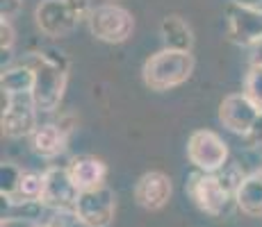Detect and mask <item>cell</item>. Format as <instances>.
<instances>
[{"instance_id":"cell-8","label":"cell","mask_w":262,"mask_h":227,"mask_svg":"<svg viewBox=\"0 0 262 227\" xmlns=\"http://www.w3.org/2000/svg\"><path fill=\"white\" fill-rule=\"evenodd\" d=\"M226 34L230 43L251 48L262 39V9L230 3L226 7Z\"/></svg>"},{"instance_id":"cell-12","label":"cell","mask_w":262,"mask_h":227,"mask_svg":"<svg viewBox=\"0 0 262 227\" xmlns=\"http://www.w3.org/2000/svg\"><path fill=\"white\" fill-rule=\"evenodd\" d=\"M43 173H46V186H43L41 205L46 209H73L80 191L73 184L67 166H50Z\"/></svg>"},{"instance_id":"cell-6","label":"cell","mask_w":262,"mask_h":227,"mask_svg":"<svg viewBox=\"0 0 262 227\" xmlns=\"http://www.w3.org/2000/svg\"><path fill=\"white\" fill-rule=\"evenodd\" d=\"M73 209L82 227H110L117 216V193L107 184L80 191Z\"/></svg>"},{"instance_id":"cell-16","label":"cell","mask_w":262,"mask_h":227,"mask_svg":"<svg viewBox=\"0 0 262 227\" xmlns=\"http://www.w3.org/2000/svg\"><path fill=\"white\" fill-rule=\"evenodd\" d=\"M235 205L249 218H260L262 216V173L260 170L244 178L242 186L237 189V195H235Z\"/></svg>"},{"instance_id":"cell-13","label":"cell","mask_w":262,"mask_h":227,"mask_svg":"<svg viewBox=\"0 0 262 227\" xmlns=\"http://www.w3.org/2000/svg\"><path fill=\"white\" fill-rule=\"evenodd\" d=\"M69 173H71L73 184L78 191H89L96 186H103L107 180V164L103 159L94 157V155H78L67 164Z\"/></svg>"},{"instance_id":"cell-7","label":"cell","mask_w":262,"mask_h":227,"mask_svg":"<svg viewBox=\"0 0 262 227\" xmlns=\"http://www.w3.org/2000/svg\"><path fill=\"white\" fill-rule=\"evenodd\" d=\"M37 105L32 95H5L3 93V128L5 139H25L37 130Z\"/></svg>"},{"instance_id":"cell-27","label":"cell","mask_w":262,"mask_h":227,"mask_svg":"<svg viewBox=\"0 0 262 227\" xmlns=\"http://www.w3.org/2000/svg\"><path fill=\"white\" fill-rule=\"evenodd\" d=\"M55 123H57L69 136H71L75 132V128H78V116H75L73 112H62L57 116V120H55Z\"/></svg>"},{"instance_id":"cell-28","label":"cell","mask_w":262,"mask_h":227,"mask_svg":"<svg viewBox=\"0 0 262 227\" xmlns=\"http://www.w3.org/2000/svg\"><path fill=\"white\" fill-rule=\"evenodd\" d=\"M262 64V39L249 48V66H258Z\"/></svg>"},{"instance_id":"cell-10","label":"cell","mask_w":262,"mask_h":227,"mask_svg":"<svg viewBox=\"0 0 262 227\" xmlns=\"http://www.w3.org/2000/svg\"><path fill=\"white\" fill-rule=\"evenodd\" d=\"M258 116H260V109L251 103L244 91L226 95L219 103V123L224 125L228 132L237 134L242 139L249 134V130L253 128Z\"/></svg>"},{"instance_id":"cell-20","label":"cell","mask_w":262,"mask_h":227,"mask_svg":"<svg viewBox=\"0 0 262 227\" xmlns=\"http://www.w3.org/2000/svg\"><path fill=\"white\" fill-rule=\"evenodd\" d=\"M21 173H23V168H18L12 161H3V164H0V195H3V200L12 198V195L16 193Z\"/></svg>"},{"instance_id":"cell-15","label":"cell","mask_w":262,"mask_h":227,"mask_svg":"<svg viewBox=\"0 0 262 227\" xmlns=\"http://www.w3.org/2000/svg\"><path fill=\"white\" fill-rule=\"evenodd\" d=\"M160 37H162L164 48L187 50V53L194 50V43H196L194 30H191V25L180 14H167L160 21Z\"/></svg>"},{"instance_id":"cell-18","label":"cell","mask_w":262,"mask_h":227,"mask_svg":"<svg viewBox=\"0 0 262 227\" xmlns=\"http://www.w3.org/2000/svg\"><path fill=\"white\" fill-rule=\"evenodd\" d=\"M43 186H46V173H39V170H23L21 180H18L16 193L12 198L3 200V203L12 205V207H21L28 203H41L43 195Z\"/></svg>"},{"instance_id":"cell-29","label":"cell","mask_w":262,"mask_h":227,"mask_svg":"<svg viewBox=\"0 0 262 227\" xmlns=\"http://www.w3.org/2000/svg\"><path fill=\"white\" fill-rule=\"evenodd\" d=\"M230 3L244 5V7H258V9H262V0H230Z\"/></svg>"},{"instance_id":"cell-25","label":"cell","mask_w":262,"mask_h":227,"mask_svg":"<svg viewBox=\"0 0 262 227\" xmlns=\"http://www.w3.org/2000/svg\"><path fill=\"white\" fill-rule=\"evenodd\" d=\"M244 143H246V148H262V112H260L258 118H255V123H253V128L249 130V134L244 136Z\"/></svg>"},{"instance_id":"cell-11","label":"cell","mask_w":262,"mask_h":227,"mask_svg":"<svg viewBox=\"0 0 262 227\" xmlns=\"http://www.w3.org/2000/svg\"><path fill=\"white\" fill-rule=\"evenodd\" d=\"M135 203L146 211H160L169 205L171 195H173V184L171 178L162 170H148L142 178L135 182Z\"/></svg>"},{"instance_id":"cell-23","label":"cell","mask_w":262,"mask_h":227,"mask_svg":"<svg viewBox=\"0 0 262 227\" xmlns=\"http://www.w3.org/2000/svg\"><path fill=\"white\" fill-rule=\"evenodd\" d=\"M16 43V30L9 18H0V50H3V59L9 57Z\"/></svg>"},{"instance_id":"cell-1","label":"cell","mask_w":262,"mask_h":227,"mask_svg":"<svg viewBox=\"0 0 262 227\" xmlns=\"http://www.w3.org/2000/svg\"><path fill=\"white\" fill-rule=\"evenodd\" d=\"M23 62L34 70V89H32V100L37 105L39 112L53 114L59 109L64 100V91L69 84V62L67 53L57 48H39L23 57Z\"/></svg>"},{"instance_id":"cell-24","label":"cell","mask_w":262,"mask_h":227,"mask_svg":"<svg viewBox=\"0 0 262 227\" xmlns=\"http://www.w3.org/2000/svg\"><path fill=\"white\" fill-rule=\"evenodd\" d=\"M67 5L71 7V12L75 14V18H78L80 23L89 21V16H92V12H94L92 0H67Z\"/></svg>"},{"instance_id":"cell-14","label":"cell","mask_w":262,"mask_h":227,"mask_svg":"<svg viewBox=\"0 0 262 227\" xmlns=\"http://www.w3.org/2000/svg\"><path fill=\"white\" fill-rule=\"evenodd\" d=\"M28 139H30V148H32V153L41 159L59 157V155L67 153V145H69V134L64 132L57 123L37 125V130H34Z\"/></svg>"},{"instance_id":"cell-21","label":"cell","mask_w":262,"mask_h":227,"mask_svg":"<svg viewBox=\"0 0 262 227\" xmlns=\"http://www.w3.org/2000/svg\"><path fill=\"white\" fill-rule=\"evenodd\" d=\"M216 178L221 180V184L226 186V189L230 191L233 195H237V189L242 186V182H244V178H246V173L239 168L237 164H226L224 168L216 173Z\"/></svg>"},{"instance_id":"cell-22","label":"cell","mask_w":262,"mask_h":227,"mask_svg":"<svg viewBox=\"0 0 262 227\" xmlns=\"http://www.w3.org/2000/svg\"><path fill=\"white\" fill-rule=\"evenodd\" d=\"M46 223L50 227H78L82 225L75 214V209H50V216Z\"/></svg>"},{"instance_id":"cell-30","label":"cell","mask_w":262,"mask_h":227,"mask_svg":"<svg viewBox=\"0 0 262 227\" xmlns=\"http://www.w3.org/2000/svg\"><path fill=\"white\" fill-rule=\"evenodd\" d=\"M34 227H50L48 223H34Z\"/></svg>"},{"instance_id":"cell-3","label":"cell","mask_w":262,"mask_h":227,"mask_svg":"<svg viewBox=\"0 0 262 227\" xmlns=\"http://www.w3.org/2000/svg\"><path fill=\"white\" fill-rule=\"evenodd\" d=\"M185 191L191 198V203L199 207L203 214L212 216V218H224L230 214L235 205V195L221 184L216 173H203V170H194V173L185 182Z\"/></svg>"},{"instance_id":"cell-5","label":"cell","mask_w":262,"mask_h":227,"mask_svg":"<svg viewBox=\"0 0 262 227\" xmlns=\"http://www.w3.org/2000/svg\"><path fill=\"white\" fill-rule=\"evenodd\" d=\"M228 143L212 130H196L187 139V159L196 170L219 173L228 164Z\"/></svg>"},{"instance_id":"cell-19","label":"cell","mask_w":262,"mask_h":227,"mask_svg":"<svg viewBox=\"0 0 262 227\" xmlns=\"http://www.w3.org/2000/svg\"><path fill=\"white\" fill-rule=\"evenodd\" d=\"M242 91L249 95L251 103L262 112V64H258V66H249V70H246V75H244Z\"/></svg>"},{"instance_id":"cell-4","label":"cell","mask_w":262,"mask_h":227,"mask_svg":"<svg viewBox=\"0 0 262 227\" xmlns=\"http://www.w3.org/2000/svg\"><path fill=\"white\" fill-rule=\"evenodd\" d=\"M87 25L94 39H98L103 43H112V45L125 43L135 32L133 14L117 3L96 5Z\"/></svg>"},{"instance_id":"cell-9","label":"cell","mask_w":262,"mask_h":227,"mask_svg":"<svg viewBox=\"0 0 262 227\" xmlns=\"http://www.w3.org/2000/svg\"><path fill=\"white\" fill-rule=\"evenodd\" d=\"M78 18L67 0H41L34 7V25L48 39H64L78 28Z\"/></svg>"},{"instance_id":"cell-2","label":"cell","mask_w":262,"mask_h":227,"mask_svg":"<svg viewBox=\"0 0 262 227\" xmlns=\"http://www.w3.org/2000/svg\"><path fill=\"white\" fill-rule=\"evenodd\" d=\"M196 59L187 50L162 48L150 55L142 66V80L150 91H169L185 84L194 75Z\"/></svg>"},{"instance_id":"cell-17","label":"cell","mask_w":262,"mask_h":227,"mask_svg":"<svg viewBox=\"0 0 262 227\" xmlns=\"http://www.w3.org/2000/svg\"><path fill=\"white\" fill-rule=\"evenodd\" d=\"M34 89V70L25 62L3 68L0 75V93L5 95H32Z\"/></svg>"},{"instance_id":"cell-26","label":"cell","mask_w":262,"mask_h":227,"mask_svg":"<svg viewBox=\"0 0 262 227\" xmlns=\"http://www.w3.org/2000/svg\"><path fill=\"white\" fill-rule=\"evenodd\" d=\"M23 9V0H0V18H16Z\"/></svg>"}]
</instances>
